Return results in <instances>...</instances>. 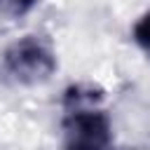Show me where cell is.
Returning <instances> with one entry per match:
<instances>
[{
  "label": "cell",
  "instance_id": "4",
  "mask_svg": "<svg viewBox=\"0 0 150 150\" xmlns=\"http://www.w3.org/2000/svg\"><path fill=\"white\" fill-rule=\"evenodd\" d=\"M131 38H134L136 47H138L145 56H150V9L143 12V14L136 19V23H134V28H131Z\"/></svg>",
  "mask_w": 150,
  "mask_h": 150
},
{
  "label": "cell",
  "instance_id": "2",
  "mask_svg": "<svg viewBox=\"0 0 150 150\" xmlns=\"http://www.w3.org/2000/svg\"><path fill=\"white\" fill-rule=\"evenodd\" d=\"M56 70V54L38 35H23L2 52V73L23 87L47 82Z\"/></svg>",
  "mask_w": 150,
  "mask_h": 150
},
{
  "label": "cell",
  "instance_id": "3",
  "mask_svg": "<svg viewBox=\"0 0 150 150\" xmlns=\"http://www.w3.org/2000/svg\"><path fill=\"white\" fill-rule=\"evenodd\" d=\"M38 5H40V0H0V19L16 21V19L30 14Z\"/></svg>",
  "mask_w": 150,
  "mask_h": 150
},
{
  "label": "cell",
  "instance_id": "1",
  "mask_svg": "<svg viewBox=\"0 0 150 150\" xmlns=\"http://www.w3.org/2000/svg\"><path fill=\"white\" fill-rule=\"evenodd\" d=\"M101 91L91 84H73L66 89V150H112V122L101 108Z\"/></svg>",
  "mask_w": 150,
  "mask_h": 150
}]
</instances>
